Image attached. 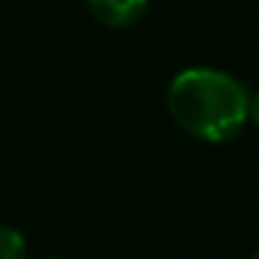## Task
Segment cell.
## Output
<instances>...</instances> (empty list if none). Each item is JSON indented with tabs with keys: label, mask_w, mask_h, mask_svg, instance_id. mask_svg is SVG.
Returning a JSON list of instances; mask_svg holds the SVG:
<instances>
[{
	"label": "cell",
	"mask_w": 259,
	"mask_h": 259,
	"mask_svg": "<svg viewBox=\"0 0 259 259\" xmlns=\"http://www.w3.org/2000/svg\"><path fill=\"white\" fill-rule=\"evenodd\" d=\"M248 90L214 67H190L167 87V109L181 131L203 142L234 140L248 123Z\"/></svg>",
	"instance_id": "cell-1"
},
{
	"label": "cell",
	"mask_w": 259,
	"mask_h": 259,
	"mask_svg": "<svg viewBox=\"0 0 259 259\" xmlns=\"http://www.w3.org/2000/svg\"><path fill=\"white\" fill-rule=\"evenodd\" d=\"M87 6L103 25L125 28L142 17V12L148 9V0H87Z\"/></svg>",
	"instance_id": "cell-2"
},
{
	"label": "cell",
	"mask_w": 259,
	"mask_h": 259,
	"mask_svg": "<svg viewBox=\"0 0 259 259\" xmlns=\"http://www.w3.org/2000/svg\"><path fill=\"white\" fill-rule=\"evenodd\" d=\"M0 259H25V237L12 226H0Z\"/></svg>",
	"instance_id": "cell-3"
},
{
	"label": "cell",
	"mask_w": 259,
	"mask_h": 259,
	"mask_svg": "<svg viewBox=\"0 0 259 259\" xmlns=\"http://www.w3.org/2000/svg\"><path fill=\"white\" fill-rule=\"evenodd\" d=\"M248 120L259 128V92L248 98Z\"/></svg>",
	"instance_id": "cell-4"
},
{
	"label": "cell",
	"mask_w": 259,
	"mask_h": 259,
	"mask_svg": "<svg viewBox=\"0 0 259 259\" xmlns=\"http://www.w3.org/2000/svg\"><path fill=\"white\" fill-rule=\"evenodd\" d=\"M253 259H259V251H256V253H253Z\"/></svg>",
	"instance_id": "cell-5"
},
{
	"label": "cell",
	"mask_w": 259,
	"mask_h": 259,
	"mask_svg": "<svg viewBox=\"0 0 259 259\" xmlns=\"http://www.w3.org/2000/svg\"><path fill=\"white\" fill-rule=\"evenodd\" d=\"M56 259H59V256H56Z\"/></svg>",
	"instance_id": "cell-6"
}]
</instances>
